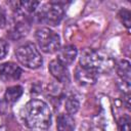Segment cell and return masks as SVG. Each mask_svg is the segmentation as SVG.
I'll return each instance as SVG.
<instances>
[{"instance_id": "cell-1", "label": "cell", "mask_w": 131, "mask_h": 131, "mask_svg": "<svg viewBox=\"0 0 131 131\" xmlns=\"http://www.w3.org/2000/svg\"><path fill=\"white\" fill-rule=\"evenodd\" d=\"M21 116L26 125L36 131H43L51 124V112L46 102L40 99L30 100L23 108Z\"/></svg>"}, {"instance_id": "cell-2", "label": "cell", "mask_w": 131, "mask_h": 131, "mask_svg": "<svg viewBox=\"0 0 131 131\" xmlns=\"http://www.w3.org/2000/svg\"><path fill=\"white\" fill-rule=\"evenodd\" d=\"M80 64L81 67L98 74L111 71L114 67V60L103 51L86 48L81 52Z\"/></svg>"}, {"instance_id": "cell-3", "label": "cell", "mask_w": 131, "mask_h": 131, "mask_svg": "<svg viewBox=\"0 0 131 131\" xmlns=\"http://www.w3.org/2000/svg\"><path fill=\"white\" fill-rule=\"evenodd\" d=\"M15 56L23 66L33 70L40 68L43 62L40 52L38 51L35 44L31 42L20 45L15 50Z\"/></svg>"}, {"instance_id": "cell-4", "label": "cell", "mask_w": 131, "mask_h": 131, "mask_svg": "<svg viewBox=\"0 0 131 131\" xmlns=\"http://www.w3.org/2000/svg\"><path fill=\"white\" fill-rule=\"evenodd\" d=\"M36 40L42 51L46 53H54L59 50L60 38L49 28H40L36 31Z\"/></svg>"}, {"instance_id": "cell-5", "label": "cell", "mask_w": 131, "mask_h": 131, "mask_svg": "<svg viewBox=\"0 0 131 131\" xmlns=\"http://www.w3.org/2000/svg\"><path fill=\"white\" fill-rule=\"evenodd\" d=\"M37 15L41 23L49 26H57L64 15V10L59 3L50 2L43 5Z\"/></svg>"}, {"instance_id": "cell-6", "label": "cell", "mask_w": 131, "mask_h": 131, "mask_svg": "<svg viewBox=\"0 0 131 131\" xmlns=\"http://www.w3.org/2000/svg\"><path fill=\"white\" fill-rule=\"evenodd\" d=\"M21 75V69L14 62L8 61L0 64V80L10 82L17 80Z\"/></svg>"}, {"instance_id": "cell-7", "label": "cell", "mask_w": 131, "mask_h": 131, "mask_svg": "<svg viewBox=\"0 0 131 131\" xmlns=\"http://www.w3.org/2000/svg\"><path fill=\"white\" fill-rule=\"evenodd\" d=\"M49 72L57 81L61 83L70 82V73L67 67L59 62L57 59H54L49 63Z\"/></svg>"}, {"instance_id": "cell-8", "label": "cell", "mask_w": 131, "mask_h": 131, "mask_svg": "<svg viewBox=\"0 0 131 131\" xmlns=\"http://www.w3.org/2000/svg\"><path fill=\"white\" fill-rule=\"evenodd\" d=\"M77 54H78V51L74 45H67L58 50L57 60L67 67L74 62V60L77 57Z\"/></svg>"}, {"instance_id": "cell-9", "label": "cell", "mask_w": 131, "mask_h": 131, "mask_svg": "<svg viewBox=\"0 0 131 131\" xmlns=\"http://www.w3.org/2000/svg\"><path fill=\"white\" fill-rule=\"evenodd\" d=\"M76 78L78 82L82 85H90L94 84L96 81V74L83 68V67H78L76 70Z\"/></svg>"}, {"instance_id": "cell-10", "label": "cell", "mask_w": 131, "mask_h": 131, "mask_svg": "<svg viewBox=\"0 0 131 131\" xmlns=\"http://www.w3.org/2000/svg\"><path fill=\"white\" fill-rule=\"evenodd\" d=\"M75 122L71 115L60 114L57 117V131H74Z\"/></svg>"}, {"instance_id": "cell-11", "label": "cell", "mask_w": 131, "mask_h": 131, "mask_svg": "<svg viewBox=\"0 0 131 131\" xmlns=\"http://www.w3.org/2000/svg\"><path fill=\"white\" fill-rule=\"evenodd\" d=\"M117 73L122 78L123 82L130 84V76H131V70H130V62L123 59L120 60L117 66Z\"/></svg>"}, {"instance_id": "cell-12", "label": "cell", "mask_w": 131, "mask_h": 131, "mask_svg": "<svg viewBox=\"0 0 131 131\" xmlns=\"http://www.w3.org/2000/svg\"><path fill=\"white\" fill-rule=\"evenodd\" d=\"M21 94H23V88L20 86H11L6 89L5 98L7 102L13 103L21 96Z\"/></svg>"}, {"instance_id": "cell-13", "label": "cell", "mask_w": 131, "mask_h": 131, "mask_svg": "<svg viewBox=\"0 0 131 131\" xmlns=\"http://www.w3.org/2000/svg\"><path fill=\"white\" fill-rule=\"evenodd\" d=\"M79 105L80 104H79L78 99L74 96H70L66 101V110H67L68 114L71 116L77 113V111L79 110Z\"/></svg>"}, {"instance_id": "cell-14", "label": "cell", "mask_w": 131, "mask_h": 131, "mask_svg": "<svg viewBox=\"0 0 131 131\" xmlns=\"http://www.w3.org/2000/svg\"><path fill=\"white\" fill-rule=\"evenodd\" d=\"M130 16H131V13L130 11L126 10V9H122L120 12H119V18L121 19V21L123 23V25L129 29L130 28Z\"/></svg>"}, {"instance_id": "cell-15", "label": "cell", "mask_w": 131, "mask_h": 131, "mask_svg": "<svg viewBox=\"0 0 131 131\" xmlns=\"http://www.w3.org/2000/svg\"><path fill=\"white\" fill-rule=\"evenodd\" d=\"M119 126H120V130L121 131H131L130 128V119L129 117L125 116L123 118H121L120 122H119Z\"/></svg>"}, {"instance_id": "cell-16", "label": "cell", "mask_w": 131, "mask_h": 131, "mask_svg": "<svg viewBox=\"0 0 131 131\" xmlns=\"http://www.w3.org/2000/svg\"><path fill=\"white\" fill-rule=\"evenodd\" d=\"M7 51H8V45L7 43L0 39V59H2L6 54H7Z\"/></svg>"}, {"instance_id": "cell-17", "label": "cell", "mask_w": 131, "mask_h": 131, "mask_svg": "<svg viewBox=\"0 0 131 131\" xmlns=\"http://www.w3.org/2000/svg\"><path fill=\"white\" fill-rule=\"evenodd\" d=\"M6 25V17H5V14L4 12L0 9V27H4Z\"/></svg>"}, {"instance_id": "cell-18", "label": "cell", "mask_w": 131, "mask_h": 131, "mask_svg": "<svg viewBox=\"0 0 131 131\" xmlns=\"http://www.w3.org/2000/svg\"><path fill=\"white\" fill-rule=\"evenodd\" d=\"M0 131H8V130H7L6 128H4V127H1V128H0Z\"/></svg>"}]
</instances>
